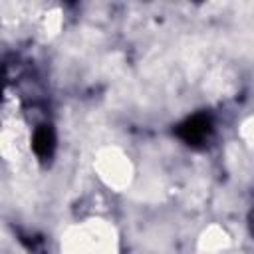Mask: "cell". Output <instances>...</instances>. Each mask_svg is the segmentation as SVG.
I'll return each mask as SVG.
<instances>
[{
	"label": "cell",
	"mask_w": 254,
	"mask_h": 254,
	"mask_svg": "<svg viewBox=\"0 0 254 254\" xmlns=\"http://www.w3.org/2000/svg\"><path fill=\"white\" fill-rule=\"evenodd\" d=\"M210 129H212L210 127V117L204 115V113H196V115L189 117L187 121H183L177 127V135L185 143H189L192 147H198V145H202L208 139Z\"/></svg>",
	"instance_id": "1"
},
{
	"label": "cell",
	"mask_w": 254,
	"mask_h": 254,
	"mask_svg": "<svg viewBox=\"0 0 254 254\" xmlns=\"http://www.w3.org/2000/svg\"><path fill=\"white\" fill-rule=\"evenodd\" d=\"M32 147L40 159H50L54 153V147H56V137H54L52 127H48V125L38 127L34 133V139H32Z\"/></svg>",
	"instance_id": "2"
}]
</instances>
